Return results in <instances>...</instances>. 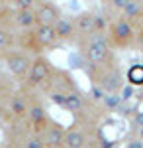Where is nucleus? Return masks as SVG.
I'll return each instance as SVG.
<instances>
[{
    "label": "nucleus",
    "instance_id": "ddd939ff",
    "mask_svg": "<svg viewBox=\"0 0 143 148\" xmlns=\"http://www.w3.org/2000/svg\"><path fill=\"white\" fill-rule=\"evenodd\" d=\"M55 32H57V38H59V42H61V46H75V42H77V28H75V22H73V16H63L61 14V18L57 20L55 24Z\"/></svg>",
    "mask_w": 143,
    "mask_h": 148
},
{
    "label": "nucleus",
    "instance_id": "39448f33",
    "mask_svg": "<svg viewBox=\"0 0 143 148\" xmlns=\"http://www.w3.org/2000/svg\"><path fill=\"white\" fill-rule=\"evenodd\" d=\"M106 34H108V40L116 51L135 47V26L125 16H112Z\"/></svg>",
    "mask_w": 143,
    "mask_h": 148
},
{
    "label": "nucleus",
    "instance_id": "f257e3e1",
    "mask_svg": "<svg viewBox=\"0 0 143 148\" xmlns=\"http://www.w3.org/2000/svg\"><path fill=\"white\" fill-rule=\"evenodd\" d=\"M84 65L90 83L102 93H120L123 89L125 75L118 63V57L102 63H84Z\"/></svg>",
    "mask_w": 143,
    "mask_h": 148
},
{
    "label": "nucleus",
    "instance_id": "aec40b11",
    "mask_svg": "<svg viewBox=\"0 0 143 148\" xmlns=\"http://www.w3.org/2000/svg\"><path fill=\"white\" fill-rule=\"evenodd\" d=\"M141 101H143V95H141Z\"/></svg>",
    "mask_w": 143,
    "mask_h": 148
},
{
    "label": "nucleus",
    "instance_id": "0eeeda50",
    "mask_svg": "<svg viewBox=\"0 0 143 148\" xmlns=\"http://www.w3.org/2000/svg\"><path fill=\"white\" fill-rule=\"evenodd\" d=\"M32 59H33V56H30L28 51H24L20 47H14V49H10V51H6V53L0 56V61L6 67V71L10 73L12 77H16V79H20V81H24V77L28 75L30 65H32Z\"/></svg>",
    "mask_w": 143,
    "mask_h": 148
},
{
    "label": "nucleus",
    "instance_id": "dca6fc26",
    "mask_svg": "<svg viewBox=\"0 0 143 148\" xmlns=\"http://www.w3.org/2000/svg\"><path fill=\"white\" fill-rule=\"evenodd\" d=\"M100 2L106 8V12H110L112 16H120L121 12H123V8L127 6L130 0H100Z\"/></svg>",
    "mask_w": 143,
    "mask_h": 148
},
{
    "label": "nucleus",
    "instance_id": "9d476101",
    "mask_svg": "<svg viewBox=\"0 0 143 148\" xmlns=\"http://www.w3.org/2000/svg\"><path fill=\"white\" fill-rule=\"evenodd\" d=\"M37 91H30V109H28V116L26 123L32 126L37 134L43 132V128L47 126V123L51 121V114L47 111V107L43 105V101L37 97Z\"/></svg>",
    "mask_w": 143,
    "mask_h": 148
},
{
    "label": "nucleus",
    "instance_id": "f8f14e48",
    "mask_svg": "<svg viewBox=\"0 0 143 148\" xmlns=\"http://www.w3.org/2000/svg\"><path fill=\"white\" fill-rule=\"evenodd\" d=\"M65 134H67V126L61 125L59 121H55V119L51 116V121L47 123V126H45L43 132H41V138H43L45 146L61 148L63 142H65Z\"/></svg>",
    "mask_w": 143,
    "mask_h": 148
},
{
    "label": "nucleus",
    "instance_id": "f3484780",
    "mask_svg": "<svg viewBox=\"0 0 143 148\" xmlns=\"http://www.w3.org/2000/svg\"><path fill=\"white\" fill-rule=\"evenodd\" d=\"M125 79L132 85H143V65H139V63L132 65L125 73Z\"/></svg>",
    "mask_w": 143,
    "mask_h": 148
},
{
    "label": "nucleus",
    "instance_id": "6ab92c4d",
    "mask_svg": "<svg viewBox=\"0 0 143 148\" xmlns=\"http://www.w3.org/2000/svg\"><path fill=\"white\" fill-rule=\"evenodd\" d=\"M6 8H8V2L6 0H0V16H2V12L6 10Z\"/></svg>",
    "mask_w": 143,
    "mask_h": 148
},
{
    "label": "nucleus",
    "instance_id": "423d86ee",
    "mask_svg": "<svg viewBox=\"0 0 143 148\" xmlns=\"http://www.w3.org/2000/svg\"><path fill=\"white\" fill-rule=\"evenodd\" d=\"M75 87H78V85H77V81H75V77L71 75V71H67V69H55L53 75H51V79H49V83L45 85V89L41 93L51 103H55L57 107H63L65 95L69 91H73Z\"/></svg>",
    "mask_w": 143,
    "mask_h": 148
},
{
    "label": "nucleus",
    "instance_id": "9b49d317",
    "mask_svg": "<svg viewBox=\"0 0 143 148\" xmlns=\"http://www.w3.org/2000/svg\"><path fill=\"white\" fill-rule=\"evenodd\" d=\"M33 38H35V46H37L39 53H47V51L61 46L55 26H51V24H37L33 28Z\"/></svg>",
    "mask_w": 143,
    "mask_h": 148
},
{
    "label": "nucleus",
    "instance_id": "7ed1b4c3",
    "mask_svg": "<svg viewBox=\"0 0 143 148\" xmlns=\"http://www.w3.org/2000/svg\"><path fill=\"white\" fill-rule=\"evenodd\" d=\"M100 126L92 119L75 116V123L67 128L63 148H88L100 144Z\"/></svg>",
    "mask_w": 143,
    "mask_h": 148
},
{
    "label": "nucleus",
    "instance_id": "2eb2a0df",
    "mask_svg": "<svg viewBox=\"0 0 143 148\" xmlns=\"http://www.w3.org/2000/svg\"><path fill=\"white\" fill-rule=\"evenodd\" d=\"M16 47V32L0 24V56Z\"/></svg>",
    "mask_w": 143,
    "mask_h": 148
},
{
    "label": "nucleus",
    "instance_id": "1a4fd4ad",
    "mask_svg": "<svg viewBox=\"0 0 143 148\" xmlns=\"http://www.w3.org/2000/svg\"><path fill=\"white\" fill-rule=\"evenodd\" d=\"M30 109V91L28 89H14L6 101V123L10 121H26Z\"/></svg>",
    "mask_w": 143,
    "mask_h": 148
},
{
    "label": "nucleus",
    "instance_id": "20e7f679",
    "mask_svg": "<svg viewBox=\"0 0 143 148\" xmlns=\"http://www.w3.org/2000/svg\"><path fill=\"white\" fill-rule=\"evenodd\" d=\"M55 65L51 63L49 57H45V53H39V56H33L32 65H30V71L28 75L24 77L22 87L28 89V91H37L41 93L45 89V85L49 83L53 71H55Z\"/></svg>",
    "mask_w": 143,
    "mask_h": 148
},
{
    "label": "nucleus",
    "instance_id": "4468645a",
    "mask_svg": "<svg viewBox=\"0 0 143 148\" xmlns=\"http://www.w3.org/2000/svg\"><path fill=\"white\" fill-rule=\"evenodd\" d=\"M35 16H37V24H53L61 18V10L57 8L55 2L51 0H41L39 6L35 8Z\"/></svg>",
    "mask_w": 143,
    "mask_h": 148
},
{
    "label": "nucleus",
    "instance_id": "6e6552de",
    "mask_svg": "<svg viewBox=\"0 0 143 148\" xmlns=\"http://www.w3.org/2000/svg\"><path fill=\"white\" fill-rule=\"evenodd\" d=\"M73 22H75L78 36H86V34H94V32H106L110 18L96 14L92 10H84V12H78L77 16H73Z\"/></svg>",
    "mask_w": 143,
    "mask_h": 148
},
{
    "label": "nucleus",
    "instance_id": "f03ea898",
    "mask_svg": "<svg viewBox=\"0 0 143 148\" xmlns=\"http://www.w3.org/2000/svg\"><path fill=\"white\" fill-rule=\"evenodd\" d=\"M75 46L78 49V56L84 63H102L116 59V49L112 47L106 32H94V34L78 36Z\"/></svg>",
    "mask_w": 143,
    "mask_h": 148
},
{
    "label": "nucleus",
    "instance_id": "412c9836",
    "mask_svg": "<svg viewBox=\"0 0 143 148\" xmlns=\"http://www.w3.org/2000/svg\"><path fill=\"white\" fill-rule=\"evenodd\" d=\"M6 2H10V0H6Z\"/></svg>",
    "mask_w": 143,
    "mask_h": 148
},
{
    "label": "nucleus",
    "instance_id": "a211bd4d",
    "mask_svg": "<svg viewBox=\"0 0 143 148\" xmlns=\"http://www.w3.org/2000/svg\"><path fill=\"white\" fill-rule=\"evenodd\" d=\"M41 0H10L8 6L16 8V10H35L39 6Z\"/></svg>",
    "mask_w": 143,
    "mask_h": 148
}]
</instances>
